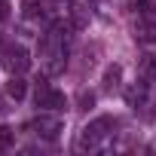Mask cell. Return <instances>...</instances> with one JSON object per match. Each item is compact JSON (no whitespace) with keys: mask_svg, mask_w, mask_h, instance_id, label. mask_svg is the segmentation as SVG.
<instances>
[{"mask_svg":"<svg viewBox=\"0 0 156 156\" xmlns=\"http://www.w3.org/2000/svg\"><path fill=\"white\" fill-rule=\"evenodd\" d=\"M43 64H46V73H61L64 64H67V40L61 37V31H52L46 34L43 40Z\"/></svg>","mask_w":156,"mask_h":156,"instance_id":"1","label":"cell"},{"mask_svg":"<svg viewBox=\"0 0 156 156\" xmlns=\"http://www.w3.org/2000/svg\"><path fill=\"white\" fill-rule=\"evenodd\" d=\"M110 129H113V119H110V116H98V119H92V122L80 132L76 147H80V150H95V147L110 135Z\"/></svg>","mask_w":156,"mask_h":156,"instance_id":"2","label":"cell"},{"mask_svg":"<svg viewBox=\"0 0 156 156\" xmlns=\"http://www.w3.org/2000/svg\"><path fill=\"white\" fill-rule=\"evenodd\" d=\"M34 101H37V107H43V110H61V107H64V95L55 92L49 83H40V86H37Z\"/></svg>","mask_w":156,"mask_h":156,"instance_id":"3","label":"cell"},{"mask_svg":"<svg viewBox=\"0 0 156 156\" xmlns=\"http://www.w3.org/2000/svg\"><path fill=\"white\" fill-rule=\"evenodd\" d=\"M31 129H34V132L43 138V141H55V138L61 135L64 122H61L58 116H46V113H43V116H37V119L31 122Z\"/></svg>","mask_w":156,"mask_h":156,"instance_id":"4","label":"cell"},{"mask_svg":"<svg viewBox=\"0 0 156 156\" xmlns=\"http://www.w3.org/2000/svg\"><path fill=\"white\" fill-rule=\"evenodd\" d=\"M3 64H6V70H12V73H25V70L31 67V58H28V52H25L22 46H12V49L6 52Z\"/></svg>","mask_w":156,"mask_h":156,"instance_id":"5","label":"cell"},{"mask_svg":"<svg viewBox=\"0 0 156 156\" xmlns=\"http://www.w3.org/2000/svg\"><path fill=\"white\" fill-rule=\"evenodd\" d=\"M135 37H138L141 43H156V22H153V19H141V22L135 25Z\"/></svg>","mask_w":156,"mask_h":156,"instance_id":"6","label":"cell"},{"mask_svg":"<svg viewBox=\"0 0 156 156\" xmlns=\"http://www.w3.org/2000/svg\"><path fill=\"white\" fill-rule=\"evenodd\" d=\"M144 98H147V83H135V86L126 89V101H129V107L144 104Z\"/></svg>","mask_w":156,"mask_h":156,"instance_id":"7","label":"cell"},{"mask_svg":"<svg viewBox=\"0 0 156 156\" xmlns=\"http://www.w3.org/2000/svg\"><path fill=\"white\" fill-rule=\"evenodd\" d=\"M25 89H28V86H25V80L12 73V80L6 83V95H9V98H16V101H22V98H25Z\"/></svg>","mask_w":156,"mask_h":156,"instance_id":"8","label":"cell"},{"mask_svg":"<svg viewBox=\"0 0 156 156\" xmlns=\"http://www.w3.org/2000/svg\"><path fill=\"white\" fill-rule=\"evenodd\" d=\"M119 76H122V67H119V64H110V67L104 70V89H107V92H110V89H116Z\"/></svg>","mask_w":156,"mask_h":156,"instance_id":"9","label":"cell"},{"mask_svg":"<svg viewBox=\"0 0 156 156\" xmlns=\"http://www.w3.org/2000/svg\"><path fill=\"white\" fill-rule=\"evenodd\" d=\"M141 70H144V76H147V80H156V55H144Z\"/></svg>","mask_w":156,"mask_h":156,"instance_id":"10","label":"cell"},{"mask_svg":"<svg viewBox=\"0 0 156 156\" xmlns=\"http://www.w3.org/2000/svg\"><path fill=\"white\" fill-rule=\"evenodd\" d=\"M9 144H12V129L3 126V129H0V147H9Z\"/></svg>","mask_w":156,"mask_h":156,"instance_id":"11","label":"cell"},{"mask_svg":"<svg viewBox=\"0 0 156 156\" xmlns=\"http://www.w3.org/2000/svg\"><path fill=\"white\" fill-rule=\"evenodd\" d=\"M80 104H83V107H92V104H95V98H92V95H83V101H80Z\"/></svg>","mask_w":156,"mask_h":156,"instance_id":"12","label":"cell"},{"mask_svg":"<svg viewBox=\"0 0 156 156\" xmlns=\"http://www.w3.org/2000/svg\"><path fill=\"white\" fill-rule=\"evenodd\" d=\"M135 3H138V6H144V0H135Z\"/></svg>","mask_w":156,"mask_h":156,"instance_id":"13","label":"cell"}]
</instances>
